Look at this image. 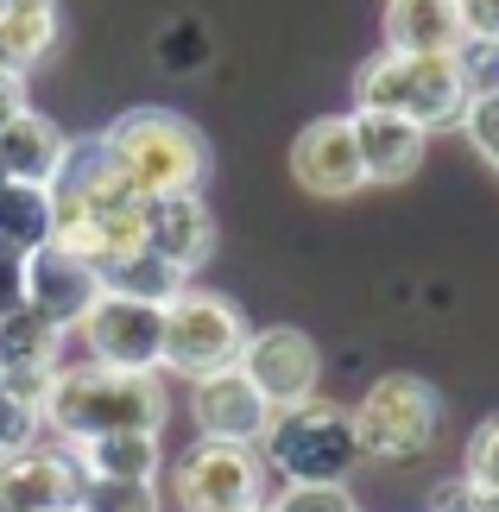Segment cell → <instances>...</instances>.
<instances>
[{"instance_id": "obj_1", "label": "cell", "mask_w": 499, "mask_h": 512, "mask_svg": "<svg viewBox=\"0 0 499 512\" xmlns=\"http://www.w3.org/2000/svg\"><path fill=\"white\" fill-rule=\"evenodd\" d=\"M45 430L57 443H83V437H108V430H158L165 424V380L139 367H108V361H76L64 367L57 361L51 386H45Z\"/></svg>"}, {"instance_id": "obj_2", "label": "cell", "mask_w": 499, "mask_h": 512, "mask_svg": "<svg viewBox=\"0 0 499 512\" xmlns=\"http://www.w3.org/2000/svg\"><path fill=\"white\" fill-rule=\"evenodd\" d=\"M468 76L455 64V51H373L361 76H354V108H392L417 121L424 133L436 127H462L468 108Z\"/></svg>"}, {"instance_id": "obj_3", "label": "cell", "mask_w": 499, "mask_h": 512, "mask_svg": "<svg viewBox=\"0 0 499 512\" xmlns=\"http://www.w3.org/2000/svg\"><path fill=\"white\" fill-rule=\"evenodd\" d=\"M259 456L278 481H348L361 468V443H354V418L329 399H297L272 405V424L259 437Z\"/></svg>"}, {"instance_id": "obj_4", "label": "cell", "mask_w": 499, "mask_h": 512, "mask_svg": "<svg viewBox=\"0 0 499 512\" xmlns=\"http://www.w3.org/2000/svg\"><path fill=\"white\" fill-rule=\"evenodd\" d=\"M102 146L114 152V165L146 196L158 190H203V171H209V146L196 121L171 108H127L121 121L102 133Z\"/></svg>"}, {"instance_id": "obj_5", "label": "cell", "mask_w": 499, "mask_h": 512, "mask_svg": "<svg viewBox=\"0 0 499 512\" xmlns=\"http://www.w3.org/2000/svg\"><path fill=\"white\" fill-rule=\"evenodd\" d=\"M354 418V443L373 462H417L443 430V392L417 373H379V380L361 392V405L348 411Z\"/></svg>"}, {"instance_id": "obj_6", "label": "cell", "mask_w": 499, "mask_h": 512, "mask_svg": "<svg viewBox=\"0 0 499 512\" xmlns=\"http://www.w3.org/2000/svg\"><path fill=\"white\" fill-rule=\"evenodd\" d=\"M247 317L234 310L222 291H203V285H184L177 298L165 304V354H158V373H177V380H196V373H215V367H234L247 348Z\"/></svg>"}, {"instance_id": "obj_7", "label": "cell", "mask_w": 499, "mask_h": 512, "mask_svg": "<svg viewBox=\"0 0 499 512\" xmlns=\"http://www.w3.org/2000/svg\"><path fill=\"white\" fill-rule=\"evenodd\" d=\"M266 456L259 443H234V437H203L190 443L171 468V487L184 512H222V506H253L266 500Z\"/></svg>"}, {"instance_id": "obj_8", "label": "cell", "mask_w": 499, "mask_h": 512, "mask_svg": "<svg viewBox=\"0 0 499 512\" xmlns=\"http://www.w3.org/2000/svg\"><path fill=\"white\" fill-rule=\"evenodd\" d=\"M83 342L89 361H108V367H139L152 373L158 354H165V304L152 298H121V291H102L89 304V317L70 329Z\"/></svg>"}, {"instance_id": "obj_9", "label": "cell", "mask_w": 499, "mask_h": 512, "mask_svg": "<svg viewBox=\"0 0 499 512\" xmlns=\"http://www.w3.org/2000/svg\"><path fill=\"white\" fill-rule=\"evenodd\" d=\"M102 298V272L64 241H38L26 247V310H38L57 329H76L89 317V304Z\"/></svg>"}, {"instance_id": "obj_10", "label": "cell", "mask_w": 499, "mask_h": 512, "mask_svg": "<svg viewBox=\"0 0 499 512\" xmlns=\"http://www.w3.org/2000/svg\"><path fill=\"white\" fill-rule=\"evenodd\" d=\"M190 418L196 437H234V443H259L272 424V399L247 380V367H215L190 380Z\"/></svg>"}, {"instance_id": "obj_11", "label": "cell", "mask_w": 499, "mask_h": 512, "mask_svg": "<svg viewBox=\"0 0 499 512\" xmlns=\"http://www.w3.org/2000/svg\"><path fill=\"white\" fill-rule=\"evenodd\" d=\"M241 367L272 405H297V399H310V392L323 386V354H316V342L304 329H291V323L253 329L247 348H241Z\"/></svg>"}, {"instance_id": "obj_12", "label": "cell", "mask_w": 499, "mask_h": 512, "mask_svg": "<svg viewBox=\"0 0 499 512\" xmlns=\"http://www.w3.org/2000/svg\"><path fill=\"white\" fill-rule=\"evenodd\" d=\"M291 177L310 196H354L367 190L361 140H354V114H323L291 140Z\"/></svg>"}, {"instance_id": "obj_13", "label": "cell", "mask_w": 499, "mask_h": 512, "mask_svg": "<svg viewBox=\"0 0 499 512\" xmlns=\"http://www.w3.org/2000/svg\"><path fill=\"white\" fill-rule=\"evenodd\" d=\"M83 487V468H76L70 449H7L0 456V512H64Z\"/></svg>"}, {"instance_id": "obj_14", "label": "cell", "mask_w": 499, "mask_h": 512, "mask_svg": "<svg viewBox=\"0 0 499 512\" xmlns=\"http://www.w3.org/2000/svg\"><path fill=\"white\" fill-rule=\"evenodd\" d=\"M146 247L165 253L177 272H190L215 253V215L203 203V190H158L146 196Z\"/></svg>"}, {"instance_id": "obj_15", "label": "cell", "mask_w": 499, "mask_h": 512, "mask_svg": "<svg viewBox=\"0 0 499 512\" xmlns=\"http://www.w3.org/2000/svg\"><path fill=\"white\" fill-rule=\"evenodd\" d=\"M354 140H361L367 184H405L424 165L430 133L417 121H405V114H392V108H354Z\"/></svg>"}, {"instance_id": "obj_16", "label": "cell", "mask_w": 499, "mask_h": 512, "mask_svg": "<svg viewBox=\"0 0 499 512\" xmlns=\"http://www.w3.org/2000/svg\"><path fill=\"white\" fill-rule=\"evenodd\" d=\"M64 152H70V133L38 108H19L0 127V171L19 177V184H51L64 171Z\"/></svg>"}, {"instance_id": "obj_17", "label": "cell", "mask_w": 499, "mask_h": 512, "mask_svg": "<svg viewBox=\"0 0 499 512\" xmlns=\"http://www.w3.org/2000/svg\"><path fill=\"white\" fill-rule=\"evenodd\" d=\"M83 475H121V481H158L165 468V449H158V430H108V437H83L64 443Z\"/></svg>"}, {"instance_id": "obj_18", "label": "cell", "mask_w": 499, "mask_h": 512, "mask_svg": "<svg viewBox=\"0 0 499 512\" xmlns=\"http://www.w3.org/2000/svg\"><path fill=\"white\" fill-rule=\"evenodd\" d=\"M386 45L392 51H455L462 45L455 0H386Z\"/></svg>"}, {"instance_id": "obj_19", "label": "cell", "mask_w": 499, "mask_h": 512, "mask_svg": "<svg viewBox=\"0 0 499 512\" xmlns=\"http://www.w3.org/2000/svg\"><path fill=\"white\" fill-rule=\"evenodd\" d=\"M64 342H70V329H57L38 310L19 304L0 317V373H57Z\"/></svg>"}, {"instance_id": "obj_20", "label": "cell", "mask_w": 499, "mask_h": 512, "mask_svg": "<svg viewBox=\"0 0 499 512\" xmlns=\"http://www.w3.org/2000/svg\"><path fill=\"white\" fill-rule=\"evenodd\" d=\"M102 272V291H121V298H152V304H171L177 291L190 285V272H177L165 253H152L146 241L127 247V253H114L108 266H95Z\"/></svg>"}, {"instance_id": "obj_21", "label": "cell", "mask_w": 499, "mask_h": 512, "mask_svg": "<svg viewBox=\"0 0 499 512\" xmlns=\"http://www.w3.org/2000/svg\"><path fill=\"white\" fill-rule=\"evenodd\" d=\"M51 241V184H0V247H38Z\"/></svg>"}, {"instance_id": "obj_22", "label": "cell", "mask_w": 499, "mask_h": 512, "mask_svg": "<svg viewBox=\"0 0 499 512\" xmlns=\"http://www.w3.org/2000/svg\"><path fill=\"white\" fill-rule=\"evenodd\" d=\"M57 45V7H32V13H0V70L26 76L32 64H45Z\"/></svg>"}, {"instance_id": "obj_23", "label": "cell", "mask_w": 499, "mask_h": 512, "mask_svg": "<svg viewBox=\"0 0 499 512\" xmlns=\"http://www.w3.org/2000/svg\"><path fill=\"white\" fill-rule=\"evenodd\" d=\"M209 57H215V32H209V19H196V13L165 19V32L152 38V64L171 70V76H196Z\"/></svg>"}, {"instance_id": "obj_24", "label": "cell", "mask_w": 499, "mask_h": 512, "mask_svg": "<svg viewBox=\"0 0 499 512\" xmlns=\"http://www.w3.org/2000/svg\"><path fill=\"white\" fill-rule=\"evenodd\" d=\"M76 506L83 512H158V487L152 481H121V475H83Z\"/></svg>"}, {"instance_id": "obj_25", "label": "cell", "mask_w": 499, "mask_h": 512, "mask_svg": "<svg viewBox=\"0 0 499 512\" xmlns=\"http://www.w3.org/2000/svg\"><path fill=\"white\" fill-rule=\"evenodd\" d=\"M266 512H361L348 494V481H285L266 494Z\"/></svg>"}, {"instance_id": "obj_26", "label": "cell", "mask_w": 499, "mask_h": 512, "mask_svg": "<svg viewBox=\"0 0 499 512\" xmlns=\"http://www.w3.org/2000/svg\"><path fill=\"white\" fill-rule=\"evenodd\" d=\"M462 133L474 140V152L499 171V89H481V95H468V108H462Z\"/></svg>"}, {"instance_id": "obj_27", "label": "cell", "mask_w": 499, "mask_h": 512, "mask_svg": "<svg viewBox=\"0 0 499 512\" xmlns=\"http://www.w3.org/2000/svg\"><path fill=\"white\" fill-rule=\"evenodd\" d=\"M38 430H45V411H38L32 399H19L13 386H0V449L38 443Z\"/></svg>"}, {"instance_id": "obj_28", "label": "cell", "mask_w": 499, "mask_h": 512, "mask_svg": "<svg viewBox=\"0 0 499 512\" xmlns=\"http://www.w3.org/2000/svg\"><path fill=\"white\" fill-rule=\"evenodd\" d=\"M462 475L474 487H487V494H499V411L468 437V468H462Z\"/></svg>"}, {"instance_id": "obj_29", "label": "cell", "mask_w": 499, "mask_h": 512, "mask_svg": "<svg viewBox=\"0 0 499 512\" xmlns=\"http://www.w3.org/2000/svg\"><path fill=\"white\" fill-rule=\"evenodd\" d=\"M455 64H462L474 95L499 89V45H493V38H462V45H455Z\"/></svg>"}, {"instance_id": "obj_30", "label": "cell", "mask_w": 499, "mask_h": 512, "mask_svg": "<svg viewBox=\"0 0 499 512\" xmlns=\"http://www.w3.org/2000/svg\"><path fill=\"white\" fill-rule=\"evenodd\" d=\"M430 512H499V494L474 487L468 475H455V481H443V487L430 494Z\"/></svg>"}, {"instance_id": "obj_31", "label": "cell", "mask_w": 499, "mask_h": 512, "mask_svg": "<svg viewBox=\"0 0 499 512\" xmlns=\"http://www.w3.org/2000/svg\"><path fill=\"white\" fill-rule=\"evenodd\" d=\"M26 304V253L19 247H0V317Z\"/></svg>"}, {"instance_id": "obj_32", "label": "cell", "mask_w": 499, "mask_h": 512, "mask_svg": "<svg viewBox=\"0 0 499 512\" xmlns=\"http://www.w3.org/2000/svg\"><path fill=\"white\" fill-rule=\"evenodd\" d=\"M455 19H462V38H493L499 45V0H455Z\"/></svg>"}, {"instance_id": "obj_33", "label": "cell", "mask_w": 499, "mask_h": 512, "mask_svg": "<svg viewBox=\"0 0 499 512\" xmlns=\"http://www.w3.org/2000/svg\"><path fill=\"white\" fill-rule=\"evenodd\" d=\"M19 108H26V76H19V70H0V127H7Z\"/></svg>"}, {"instance_id": "obj_34", "label": "cell", "mask_w": 499, "mask_h": 512, "mask_svg": "<svg viewBox=\"0 0 499 512\" xmlns=\"http://www.w3.org/2000/svg\"><path fill=\"white\" fill-rule=\"evenodd\" d=\"M32 7H57V0H0V13H32Z\"/></svg>"}, {"instance_id": "obj_35", "label": "cell", "mask_w": 499, "mask_h": 512, "mask_svg": "<svg viewBox=\"0 0 499 512\" xmlns=\"http://www.w3.org/2000/svg\"><path fill=\"white\" fill-rule=\"evenodd\" d=\"M222 512H266V500H253V506H222Z\"/></svg>"}, {"instance_id": "obj_36", "label": "cell", "mask_w": 499, "mask_h": 512, "mask_svg": "<svg viewBox=\"0 0 499 512\" xmlns=\"http://www.w3.org/2000/svg\"><path fill=\"white\" fill-rule=\"evenodd\" d=\"M64 512H83V506H76V500H70V506H64Z\"/></svg>"}, {"instance_id": "obj_37", "label": "cell", "mask_w": 499, "mask_h": 512, "mask_svg": "<svg viewBox=\"0 0 499 512\" xmlns=\"http://www.w3.org/2000/svg\"><path fill=\"white\" fill-rule=\"evenodd\" d=\"M0 184H7V171H0Z\"/></svg>"}, {"instance_id": "obj_38", "label": "cell", "mask_w": 499, "mask_h": 512, "mask_svg": "<svg viewBox=\"0 0 499 512\" xmlns=\"http://www.w3.org/2000/svg\"><path fill=\"white\" fill-rule=\"evenodd\" d=\"M0 456H7V449H0Z\"/></svg>"}]
</instances>
